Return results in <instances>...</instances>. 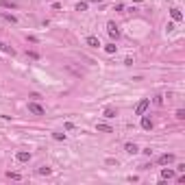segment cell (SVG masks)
Wrapping results in <instances>:
<instances>
[{
  "mask_svg": "<svg viewBox=\"0 0 185 185\" xmlns=\"http://www.w3.org/2000/svg\"><path fill=\"white\" fill-rule=\"evenodd\" d=\"M29 111H31V113H35V116H44V113H46V109L41 107L39 102L31 100V102H29Z\"/></svg>",
  "mask_w": 185,
  "mask_h": 185,
  "instance_id": "1",
  "label": "cell"
},
{
  "mask_svg": "<svg viewBox=\"0 0 185 185\" xmlns=\"http://www.w3.org/2000/svg\"><path fill=\"white\" fill-rule=\"evenodd\" d=\"M148 105H150V100H148V98L139 100V102H137V107H135V116H144V113H146V109H148Z\"/></svg>",
  "mask_w": 185,
  "mask_h": 185,
  "instance_id": "2",
  "label": "cell"
},
{
  "mask_svg": "<svg viewBox=\"0 0 185 185\" xmlns=\"http://www.w3.org/2000/svg\"><path fill=\"white\" fill-rule=\"evenodd\" d=\"M107 33L111 35L113 39L120 37V31H118V24H116V22H109V24H107Z\"/></svg>",
  "mask_w": 185,
  "mask_h": 185,
  "instance_id": "3",
  "label": "cell"
},
{
  "mask_svg": "<svg viewBox=\"0 0 185 185\" xmlns=\"http://www.w3.org/2000/svg\"><path fill=\"white\" fill-rule=\"evenodd\" d=\"M157 161H159V166H168V163L174 161V155H172V152H166V155H161Z\"/></svg>",
  "mask_w": 185,
  "mask_h": 185,
  "instance_id": "4",
  "label": "cell"
},
{
  "mask_svg": "<svg viewBox=\"0 0 185 185\" xmlns=\"http://www.w3.org/2000/svg\"><path fill=\"white\" fill-rule=\"evenodd\" d=\"M15 159L22 161V163H26V161L31 159V152H26V150H18V152H15Z\"/></svg>",
  "mask_w": 185,
  "mask_h": 185,
  "instance_id": "5",
  "label": "cell"
},
{
  "mask_svg": "<svg viewBox=\"0 0 185 185\" xmlns=\"http://www.w3.org/2000/svg\"><path fill=\"white\" fill-rule=\"evenodd\" d=\"M124 150H127L129 155H135V152H139V148H137V144H133V141H129L127 146H124Z\"/></svg>",
  "mask_w": 185,
  "mask_h": 185,
  "instance_id": "6",
  "label": "cell"
},
{
  "mask_svg": "<svg viewBox=\"0 0 185 185\" xmlns=\"http://www.w3.org/2000/svg\"><path fill=\"white\" fill-rule=\"evenodd\" d=\"M102 116H105V118H116V116H118V111H116V107H105Z\"/></svg>",
  "mask_w": 185,
  "mask_h": 185,
  "instance_id": "7",
  "label": "cell"
},
{
  "mask_svg": "<svg viewBox=\"0 0 185 185\" xmlns=\"http://www.w3.org/2000/svg\"><path fill=\"white\" fill-rule=\"evenodd\" d=\"M141 129H146V131H150V129H152V120H150V118L141 116Z\"/></svg>",
  "mask_w": 185,
  "mask_h": 185,
  "instance_id": "8",
  "label": "cell"
},
{
  "mask_svg": "<svg viewBox=\"0 0 185 185\" xmlns=\"http://www.w3.org/2000/svg\"><path fill=\"white\" fill-rule=\"evenodd\" d=\"M85 41H87V46H92V48H98V46H100V41H98V37H94V35H89V37L85 39Z\"/></svg>",
  "mask_w": 185,
  "mask_h": 185,
  "instance_id": "9",
  "label": "cell"
},
{
  "mask_svg": "<svg viewBox=\"0 0 185 185\" xmlns=\"http://www.w3.org/2000/svg\"><path fill=\"white\" fill-rule=\"evenodd\" d=\"M15 2H11V0H0V9H15Z\"/></svg>",
  "mask_w": 185,
  "mask_h": 185,
  "instance_id": "10",
  "label": "cell"
},
{
  "mask_svg": "<svg viewBox=\"0 0 185 185\" xmlns=\"http://www.w3.org/2000/svg\"><path fill=\"white\" fill-rule=\"evenodd\" d=\"M170 15H172V20H174V22H181V20H183V13H181V9H172V11H170Z\"/></svg>",
  "mask_w": 185,
  "mask_h": 185,
  "instance_id": "11",
  "label": "cell"
},
{
  "mask_svg": "<svg viewBox=\"0 0 185 185\" xmlns=\"http://www.w3.org/2000/svg\"><path fill=\"white\" fill-rule=\"evenodd\" d=\"M161 179H174V170H161Z\"/></svg>",
  "mask_w": 185,
  "mask_h": 185,
  "instance_id": "12",
  "label": "cell"
},
{
  "mask_svg": "<svg viewBox=\"0 0 185 185\" xmlns=\"http://www.w3.org/2000/svg\"><path fill=\"white\" fill-rule=\"evenodd\" d=\"M0 50H2V52H7V54H15V50L11 48V46H7V44H2V41H0Z\"/></svg>",
  "mask_w": 185,
  "mask_h": 185,
  "instance_id": "13",
  "label": "cell"
},
{
  "mask_svg": "<svg viewBox=\"0 0 185 185\" xmlns=\"http://www.w3.org/2000/svg\"><path fill=\"white\" fill-rule=\"evenodd\" d=\"M39 174H41V176H48V174H52V168H48V166H44V168H39Z\"/></svg>",
  "mask_w": 185,
  "mask_h": 185,
  "instance_id": "14",
  "label": "cell"
},
{
  "mask_svg": "<svg viewBox=\"0 0 185 185\" xmlns=\"http://www.w3.org/2000/svg\"><path fill=\"white\" fill-rule=\"evenodd\" d=\"M96 129H98V131H102V133H113V129L109 127V124H98Z\"/></svg>",
  "mask_w": 185,
  "mask_h": 185,
  "instance_id": "15",
  "label": "cell"
},
{
  "mask_svg": "<svg viewBox=\"0 0 185 185\" xmlns=\"http://www.w3.org/2000/svg\"><path fill=\"white\" fill-rule=\"evenodd\" d=\"M116 50H118V46H116V44H107V46H105V52H107V54H113Z\"/></svg>",
  "mask_w": 185,
  "mask_h": 185,
  "instance_id": "16",
  "label": "cell"
},
{
  "mask_svg": "<svg viewBox=\"0 0 185 185\" xmlns=\"http://www.w3.org/2000/svg\"><path fill=\"white\" fill-rule=\"evenodd\" d=\"M2 18H5L7 22H11V24H15V22H18V18H15V15H9V13H2Z\"/></svg>",
  "mask_w": 185,
  "mask_h": 185,
  "instance_id": "17",
  "label": "cell"
},
{
  "mask_svg": "<svg viewBox=\"0 0 185 185\" xmlns=\"http://www.w3.org/2000/svg\"><path fill=\"white\" fill-rule=\"evenodd\" d=\"M52 137H54V139H57V141H65V133H52Z\"/></svg>",
  "mask_w": 185,
  "mask_h": 185,
  "instance_id": "18",
  "label": "cell"
},
{
  "mask_svg": "<svg viewBox=\"0 0 185 185\" xmlns=\"http://www.w3.org/2000/svg\"><path fill=\"white\" fill-rule=\"evenodd\" d=\"M87 7H89V2H78V5H76V11H87Z\"/></svg>",
  "mask_w": 185,
  "mask_h": 185,
  "instance_id": "19",
  "label": "cell"
},
{
  "mask_svg": "<svg viewBox=\"0 0 185 185\" xmlns=\"http://www.w3.org/2000/svg\"><path fill=\"white\" fill-rule=\"evenodd\" d=\"M7 176H9V179H13V181H20V179H22L18 172H7Z\"/></svg>",
  "mask_w": 185,
  "mask_h": 185,
  "instance_id": "20",
  "label": "cell"
},
{
  "mask_svg": "<svg viewBox=\"0 0 185 185\" xmlns=\"http://www.w3.org/2000/svg\"><path fill=\"white\" fill-rule=\"evenodd\" d=\"M176 118H179V120H185V111H183V109H179V111H176Z\"/></svg>",
  "mask_w": 185,
  "mask_h": 185,
  "instance_id": "21",
  "label": "cell"
},
{
  "mask_svg": "<svg viewBox=\"0 0 185 185\" xmlns=\"http://www.w3.org/2000/svg\"><path fill=\"white\" fill-rule=\"evenodd\" d=\"M85 2H100V0H85Z\"/></svg>",
  "mask_w": 185,
  "mask_h": 185,
  "instance_id": "22",
  "label": "cell"
},
{
  "mask_svg": "<svg viewBox=\"0 0 185 185\" xmlns=\"http://www.w3.org/2000/svg\"><path fill=\"white\" fill-rule=\"evenodd\" d=\"M135 2H141V0H135Z\"/></svg>",
  "mask_w": 185,
  "mask_h": 185,
  "instance_id": "23",
  "label": "cell"
}]
</instances>
